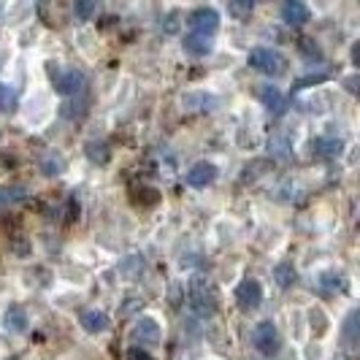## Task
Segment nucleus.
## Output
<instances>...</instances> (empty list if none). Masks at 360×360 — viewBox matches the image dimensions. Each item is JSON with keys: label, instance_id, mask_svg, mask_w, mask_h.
<instances>
[{"label": "nucleus", "instance_id": "1", "mask_svg": "<svg viewBox=\"0 0 360 360\" xmlns=\"http://www.w3.org/2000/svg\"><path fill=\"white\" fill-rule=\"evenodd\" d=\"M187 301H190V309L193 314H198L200 320H209L214 317L217 309H219V295H217L214 285L209 279H193L190 288H187Z\"/></svg>", "mask_w": 360, "mask_h": 360}, {"label": "nucleus", "instance_id": "2", "mask_svg": "<svg viewBox=\"0 0 360 360\" xmlns=\"http://www.w3.org/2000/svg\"><path fill=\"white\" fill-rule=\"evenodd\" d=\"M247 60L255 71L266 73V76H282L288 71V57L279 49H271V46H255Z\"/></svg>", "mask_w": 360, "mask_h": 360}, {"label": "nucleus", "instance_id": "3", "mask_svg": "<svg viewBox=\"0 0 360 360\" xmlns=\"http://www.w3.org/2000/svg\"><path fill=\"white\" fill-rule=\"evenodd\" d=\"M252 344H255V349H257L263 358H274V355L279 352V347H282V336H279L276 325L271 323V320H263V323L255 325Z\"/></svg>", "mask_w": 360, "mask_h": 360}, {"label": "nucleus", "instance_id": "4", "mask_svg": "<svg viewBox=\"0 0 360 360\" xmlns=\"http://www.w3.org/2000/svg\"><path fill=\"white\" fill-rule=\"evenodd\" d=\"M52 73V87L54 92H60V95H79V92L84 90V84H87V79H84V73L79 71V68H49Z\"/></svg>", "mask_w": 360, "mask_h": 360}, {"label": "nucleus", "instance_id": "5", "mask_svg": "<svg viewBox=\"0 0 360 360\" xmlns=\"http://www.w3.org/2000/svg\"><path fill=\"white\" fill-rule=\"evenodd\" d=\"M190 30L195 36L212 38L219 30V11L212 8V6H200L190 14Z\"/></svg>", "mask_w": 360, "mask_h": 360}, {"label": "nucleus", "instance_id": "6", "mask_svg": "<svg viewBox=\"0 0 360 360\" xmlns=\"http://www.w3.org/2000/svg\"><path fill=\"white\" fill-rule=\"evenodd\" d=\"M236 304L244 311H252L263 304V288L257 279H244L238 288H236Z\"/></svg>", "mask_w": 360, "mask_h": 360}, {"label": "nucleus", "instance_id": "7", "mask_svg": "<svg viewBox=\"0 0 360 360\" xmlns=\"http://www.w3.org/2000/svg\"><path fill=\"white\" fill-rule=\"evenodd\" d=\"M217 165L209 160H200L195 162L190 171H187V184L190 187H195V190H203V187H209V184H214L217 181Z\"/></svg>", "mask_w": 360, "mask_h": 360}, {"label": "nucleus", "instance_id": "8", "mask_svg": "<svg viewBox=\"0 0 360 360\" xmlns=\"http://www.w3.org/2000/svg\"><path fill=\"white\" fill-rule=\"evenodd\" d=\"M257 95H260V101L266 103V108H269L271 114H276V117H282V114L288 111V98H285L282 92L276 90L274 84H263V87L257 90Z\"/></svg>", "mask_w": 360, "mask_h": 360}, {"label": "nucleus", "instance_id": "9", "mask_svg": "<svg viewBox=\"0 0 360 360\" xmlns=\"http://www.w3.org/2000/svg\"><path fill=\"white\" fill-rule=\"evenodd\" d=\"M130 336H133V342L139 344H158L160 342V325L152 317H144V320H139V325L133 328Z\"/></svg>", "mask_w": 360, "mask_h": 360}, {"label": "nucleus", "instance_id": "10", "mask_svg": "<svg viewBox=\"0 0 360 360\" xmlns=\"http://www.w3.org/2000/svg\"><path fill=\"white\" fill-rule=\"evenodd\" d=\"M282 19L288 25H292V27H298V25H307L309 19H311V11H309L307 3H301V0H288L282 6Z\"/></svg>", "mask_w": 360, "mask_h": 360}, {"label": "nucleus", "instance_id": "11", "mask_svg": "<svg viewBox=\"0 0 360 360\" xmlns=\"http://www.w3.org/2000/svg\"><path fill=\"white\" fill-rule=\"evenodd\" d=\"M82 328L87 333H103V330L111 328V317H108L106 311H101V309H90V311L82 314Z\"/></svg>", "mask_w": 360, "mask_h": 360}, {"label": "nucleus", "instance_id": "12", "mask_svg": "<svg viewBox=\"0 0 360 360\" xmlns=\"http://www.w3.org/2000/svg\"><path fill=\"white\" fill-rule=\"evenodd\" d=\"M344 152V141L336 136H320L314 139V155L317 158H339Z\"/></svg>", "mask_w": 360, "mask_h": 360}, {"label": "nucleus", "instance_id": "13", "mask_svg": "<svg viewBox=\"0 0 360 360\" xmlns=\"http://www.w3.org/2000/svg\"><path fill=\"white\" fill-rule=\"evenodd\" d=\"M3 325H6V330H11V333H25L30 323H27V314H25L22 307H8L6 314H3Z\"/></svg>", "mask_w": 360, "mask_h": 360}, {"label": "nucleus", "instance_id": "14", "mask_svg": "<svg viewBox=\"0 0 360 360\" xmlns=\"http://www.w3.org/2000/svg\"><path fill=\"white\" fill-rule=\"evenodd\" d=\"M184 52L193 54V57H206V54L212 52V38H203V36L190 33V36L184 38Z\"/></svg>", "mask_w": 360, "mask_h": 360}, {"label": "nucleus", "instance_id": "15", "mask_svg": "<svg viewBox=\"0 0 360 360\" xmlns=\"http://www.w3.org/2000/svg\"><path fill=\"white\" fill-rule=\"evenodd\" d=\"M269 152H271V158H276L279 162L292 160V146H290V141L285 136H274L269 141Z\"/></svg>", "mask_w": 360, "mask_h": 360}, {"label": "nucleus", "instance_id": "16", "mask_svg": "<svg viewBox=\"0 0 360 360\" xmlns=\"http://www.w3.org/2000/svg\"><path fill=\"white\" fill-rule=\"evenodd\" d=\"M274 282H276L282 290H288L290 285L295 282V269H292V263H290V260H282V263H276V266H274Z\"/></svg>", "mask_w": 360, "mask_h": 360}, {"label": "nucleus", "instance_id": "17", "mask_svg": "<svg viewBox=\"0 0 360 360\" xmlns=\"http://www.w3.org/2000/svg\"><path fill=\"white\" fill-rule=\"evenodd\" d=\"M84 152H87V158H90L95 165H106V162L111 160L108 144H103V141H90V144L84 146Z\"/></svg>", "mask_w": 360, "mask_h": 360}, {"label": "nucleus", "instance_id": "18", "mask_svg": "<svg viewBox=\"0 0 360 360\" xmlns=\"http://www.w3.org/2000/svg\"><path fill=\"white\" fill-rule=\"evenodd\" d=\"M228 11H231V17L247 19V17H252L255 3L252 0H231V3H228Z\"/></svg>", "mask_w": 360, "mask_h": 360}, {"label": "nucleus", "instance_id": "19", "mask_svg": "<svg viewBox=\"0 0 360 360\" xmlns=\"http://www.w3.org/2000/svg\"><path fill=\"white\" fill-rule=\"evenodd\" d=\"M25 187H3L0 184V206H8V203H14V200H22L25 198Z\"/></svg>", "mask_w": 360, "mask_h": 360}, {"label": "nucleus", "instance_id": "20", "mask_svg": "<svg viewBox=\"0 0 360 360\" xmlns=\"http://www.w3.org/2000/svg\"><path fill=\"white\" fill-rule=\"evenodd\" d=\"M63 168H65V160H63V158H57L54 152H49V155L44 158V174H46V176H57Z\"/></svg>", "mask_w": 360, "mask_h": 360}, {"label": "nucleus", "instance_id": "21", "mask_svg": "<svg viewBox=\"0 0 360 360\" xmlns=\"http://www.w3.org/2000/svg\"><path fill=\"white\" fill-rule=\"evenodd\" d=\"M73 14H76L79 22L90 19L92 14H95V3H92V0H76V3H73Z\"/></svg>", "mask_w": 360, "mask_h": 360}, {"label": "nucleus", "instance_id": "22", "mask_svg": "<svg viewBox=\"0 0 360 360\" xmlns=\"http://www.w3.org/2000/svg\"><path fill=\"white\" fill-rule=\"evenodd\" d=\"M358 309H352L349 314H347V323H344V336H347V342H355L358 339Z\"/></svg>", "mask_w": 360, "mask_h": 360}, {"label": "nucleus", "instance_id": "23", "mask_svg": "<svg viewBox=\"0 0 360 360\" xmlns=\"http://www.w3.org/2000/svg\"><path fill=\"white\" fill-rule=\"evenodd\" d=\"M14 103H17V92L11 90L8 84H0V108L3 111H11Z\"/></svg>", "mask_w": 360, "mask_h": 360}, {"label": "nucleus", "instance_id": "24", "mask_svg": "<svg viewBox=\"0 0 360 360\" xmlns=\"http://www.w3.org/2000/svg\"><path fill=\"white\" fill-rule=\"evenodd\" d=\"M214 101L212 98H206V95H187L184 98V106L187 108H195V106H200L198 111H209V106H212Z\"/></svg>", "mask_w": 360, "mask_h": 360}, {"label": "nucleus", "instance_id": "25", "mask_svg": "<svg viewBox=\"0 0 360 360\" xmlns=\"http://www.w3.org/2000/svg\"><path fill=\"white\" fill-rule=\"evenodd\" d=\"M298 49L307 54V57H311V60H320V49H317V44L311 38H301L298 41Z\"/></svg>", "mask_w": 360, "mask_h": 360}, {"label": "nucleus", "instance_id": "26", "mask_svg": "<svg viewBox=\"0 0 360 360\" xmlns=\"http://www.w3.org/2000/svg\"><path fill=\"white\" fill-rule=\"evenodd\" d=\"M127 360H155V358H152L149 352H144V349H139V347H136V349H130V352H127Z\"/></svg>", "mask_w": 360, "mask_h": 360}]
</instances>
